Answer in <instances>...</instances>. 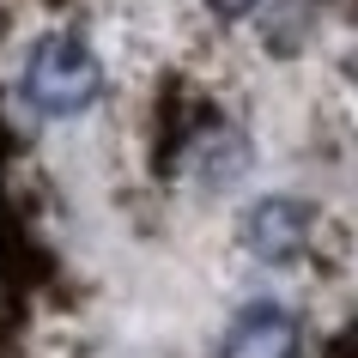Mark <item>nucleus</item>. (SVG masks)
Segmentation results:
<instances>
[{
  "label": "nucleus",
  "instance_id": "nucleus-1",
  "mask_svg": "<svg viewBox=\"0 0 358 358\" xmlns=\"http://www.w3.org/2000/svg\"><path fill=\"white\" fill-rule=\"evenodd\" d=\"M97 92H103V67L73 31H49V37L31 43L24 73H19V97L37 115H79L97 103Z\"/></svg>",
  "mask_w": 358,
  "mask_h": 358
},
{
  "label": "nucleus",
  "instance_id": "nucleus-2",
  "mask_svg": "<svg viewBox=\"0 0 358 358\" xmlns=\"http://www.w3.org/2000/svg\"><path fill=\"white\" fill-rule=\"evenodd\" d=\"M303 352V334H298V316L285 310V303H243L225 328V346L219 358H298Z\"/></svg>",
  "mask_w": 358,
  "mask_h": 358
},
{
  "label": "nucleus",
  "instance_id": "nucleus-3",
  "mask_svg": "<svg viewBox=\"0 0 358 358\" xmlns=\"http://www.w3.org/2000/svg\"><path fill=\"white\" fill-rule=\"evenodd\" d=\"M303 243H310V201H298V194H267V201H255L243 213V249L249 255L280 267L292 255H303Z\"/></svg>",
  "mask_w": 358,
  "mask_h": 358
},
{
  "label": "nucleus",
  "instance_id": "nucleus-4",
  "mask_svg": "<svg viewBox=\"0 0 358 358\" xmlns=\"http://www.w3.org/2000/svg\"><path fill=\"white\" fill-rule=\"evenodd\" d=\"M249 164V146L237 140V134H213L207 146L194 152V176H201V189H225L231 176H243Z\"/></svg>",
  "mask_w": 358,
  "mask_h": 358
},
{
  "label": "nucleus",
  "instance_id": "nucleus-5",
  "mask_svg": "<svg viewBox=\"0 0 358 358\" xmlns=\"http://www.w3.org/2000/svg\"><path fill=\"white\" fill-rule=\"evenodd\" d=\"M207 6L219 13V19H249V13H255L262 0H207Z\"/></svg>",
  "mask_w": 358,
  "mask_h": 358
},
{
  "label": "nucleus",
  "instance_id": "nucleus-6",
  "mask_svg": "<svg viewBox=\"0 0 358 358\" xmlns=\"http://www.w3.org/2000/svg\"><path fill=\"white\" fill-rule=\"evenodd\" d=\"M352 79H358V55H352Z\"/></svg>",
  "mask_w": 358,
  "mask_h": 358
}]
</instances>
